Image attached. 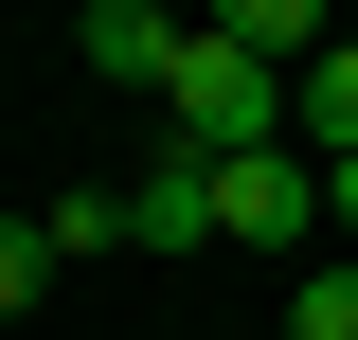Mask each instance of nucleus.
<instances>
[{
    "instance_id": "2",
    "label": "nucleus",
    "mask_w": 358,
    "mask_h": 340,
    "mask_svg": "<svg viewBox=\"0 0 358 340\" xmlns=\"http://www.w3.org/2000/svg\"><path fill=\"white\" fill-rule=\"evenodd\" d=\"M215 233H251V251L322 233V162H305V143H233V162H215Z\"/></svg>"
},
{
    "instance_id": "9",
    "label": "nucleus",
    "mask_w": 358,
    "mask_h": 340,
    "mask_svg": "<svg viewBox=\"0 0 358 340\" xmlns=\"http://www.w3.org/2000/svg\"><path fill=\"white\" fill-rule=\"evenodd\" d=\"M322 215H341V233H358V143H341V162H322Z\"/></svg>"
},
{
    "instance_id": "8",
    "label": "nucleus",
    "mask_w": 358,
    "mask_h": 340,
    "mask_svg": "<svg viewBox=\"0 0 358 340\" xmlns=\"http://www.w3.org/2000/svg\"><path fill=\"white\" fill-rule=\"evenodd\" d=\"M36 287H54V233H36V215H0V323H18Z\"/></svg>"
},
{
    "instance_id": "1",
    "label": "nucleus",
    "mask_w": 358,
    "mask_h": 340,
    "mask_svg": "<svg viewBox=\"0 0 358 340\" xmlns=\"http://www.w3.org/2000/svg\"><path fill=\"white\" fill-rule=\"evenodd\" d=\"M162 90H179V143H197V162H233V143H287V72H268L251 36H215V18H179Z\"/></svg>"
},
{
    "instance_id": "7",
    "label": "nucleus",
    "mask_w": 358,
    "mask_h": 340,
    "mask_svg": "<svg viewBox=\"0 0 358 340\" xmlns=\"http://www.w3.org/2000/svg\"><path fill=\"white\" fill-rule=\"evenodd\" d=\"M287 340H358V269H305L287 287Z\"/></svg>"
},
{
    "instance_id": "4",
    "label": "nucleus",
    "mask_w": 358,
    "mask_h": 340,
    "mask_svg": "<svg viewBox=\"0 0 358 340\" xmlns=\"http://www.w3.org/2000/svg\"><path fill=\"white\" fill-rule=\"evenodd\" d=\"M287 143H305V162H341V143H358V36H322L305 72H287Z\"/></svg>"
},
{
    "instance_id": "3",
    "label": "nucleus",
    "mask_w": 358,
    "mask_h": 340,
    "mask_svg": "<svg viewBox=\"0 0 358 340\" xmlns=\"http://www.w3.org/2000/svg\"><path fill=\"white\" fill-rule=\"evenodd\" d=\"M126 251H215V162H197V143H162V162L126 179Z\"/></svg>"
},
{
    "instance_id": "6",
    "label": "nucleus",
    "mask_w": 358,
    "mask_h": 340,
    "mask_svg": "<svg viewBox=\"0 0 358 340\" xmlns=\"http://www.w3.org/2000/svg\"><path fill=\"white\" fill-rule=\"evenodd\" d=\"M197 18H215V36H251L268 72H305V54H322V0H197Z\"/></svg>"
},
{
    "instance_id": "5",
    "label": "nucleus",
    "mask_w": 358,
    "mask_h": 340,
    "mask_svg": "<svg viewBox=\"0 0 358 340\" xmlns=\"http://www.w3.org/2000/svg\"><path fill=\"white\" fill-rule=\"evenodd\" d=\"M72 54H90V72H162V54H179V18H162V0H90V18H72Z\"/></svg>"
}]
</instances>
